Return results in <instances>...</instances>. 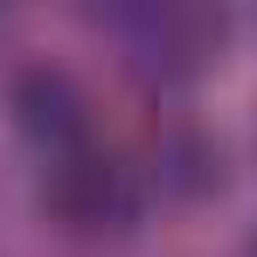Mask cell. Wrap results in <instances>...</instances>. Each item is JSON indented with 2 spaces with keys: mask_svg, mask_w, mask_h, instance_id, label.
<instances>
[{
  "mask_svg": "<svg viewBox=\"0 0 257 257\" xmlns=\"http://www.w3.org/2000/svg\"><path fill=\"white\" fill-rule=\"evenodd\" d=\"M42 202L63 229H125L139 215V181H132L125 160L111 153H70V160H49V181H42Z\"/></svg>",
  "mask_w": 257,
  "mask_h": 257,
  "instance_id": "1",
  "label": "cell"
},
{
  "mask_svg": "<svg viewBox=\"0 0 257 257\" xmlns=\"http://www.w3.org/2000/svg\"><path fill=\"white\" fill-rule=\"evenodd\" d=\"M7 118L21 139H35L49 160L84 153V125H90V97L63 63H21L7 77Z\"/></svg>",
  "mask_w": 257,
  "mask_h": 257,
  "instance_id": "2",
  "label": "cell"
},
{
  "mask_svg": "<svg viewBox=\"0 0 257 257\" xmlns=\"http://www.w3.org/2000/svg\"><path fill=\"white\" fill-rule=\"evenodd\" d=\"M118 42H125V63L139 77L181 84L209 63V49L222 42V21L202 14V7H139V14L118 21Z\"/></svg>",
  "mask_w": 257,
  "mask_h": 257,
  "instance_id": "3",
  "label": "cell"
},
{
  "mask_svg": "<svg viewBox=\"0 0 257 257\" xmlns=\"http://www.w3.org/2000/svg\"><path fill=\"white\" fill-rule=\"evenodd\" d=\"M153 181L167 188L174 202H202L209 188H222V153L215 139H202L195 125H174L153 139Z\"/></svg>",
  "mask_w": 257,
  "mask_h": 257,
  "instance_id": "4",
  "label": "cell"
},
{
  "mask_svg": "<svg viewBox=\"0 0 257 257\" xmlns=\"http://www.w3.org/2000/svg\"><path fill=\"white\" fill-rule=\"evenodd\" d=\"M250 257H257V236H250Z\"/></svg>",
  "mask_w": 257,
  "mask_h": 257,
  "instance_id": "5",
  "label": "cell"
}]
</instances>
